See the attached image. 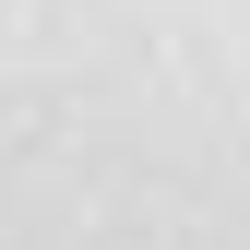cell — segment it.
Here are the masks:
<instances>
[{
  "mask_svg": "<svg viewBox=\"0 0 250 250\" xmlns=\"http://www.w3.org/2000/svg\"><path fill=\"white\" fill-rule=\"evenodd\" d=\"M0 250H250V0H0Z\"/></svg>",
  "mask_w": 250,
  "mask_h": 250,
  "instance_id": "1",
  "label": "cell"
}]
</instances>
